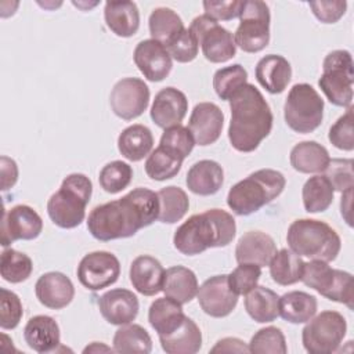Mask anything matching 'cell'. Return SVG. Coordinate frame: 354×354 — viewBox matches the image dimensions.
<instances>
[{
	"label": "cell",
	"mask_w": 354,
	"mask_h": 354,
	"mask_svg": "<svg viewBox=\"0 0 354 354\" xmlns=\"http://www.w3.org/2000/svg\"><path fill=\"white\" fill-rule=\"evenodd\" d=\"M185 183L188 189L196 195H214L224 183L223 167L210 159L199 160L188 170Z\"/></svg>",
	"instance_id": "obj_26"
},
{
	"label": "cell",
	"mask_w": 354,
	"mask_h": 354,
	"mask_svg": "<svg viewBox=\"0 0 354 354\" xmlns=\"http://www.w3.org/2000/svg\"><path fill=\"white\" fill-rule=\"evenodd\" d=\"M152 350L149 333L137 324L120 325L113 335V351L123 354H148Z\"/></svg>",
	"instance_id": "obj_38"
},
{
	"label": "cell",
	"mask_w": 354,
	"mask_h": 354,
	"mask_svg": "<svg viewBox=\"0 0 354 354\" xmlns=\"http://www.w3.org/2000/svg\"><path fill=\"white\" fill-rule=\"evenodd\" d=\"M317 297L301 292L292 290L279 297V315L290 324H304L317 313Z\"/></svg>",
	"instance_id": "obj_32"
},
{
	"label": "cell",
	"mask_w": 354,
	"mask_h": 354,
	"mask_svg": "<svg viewBox=\"0 0 354 354\" xmlns=\"http://www.w3.org/2000/svg\"><path fill=\"white\" fill-rule=\"evenodd\" d=\"M134 64L140 72L151 82H160L169 76L173 62L167 48L153 40L147 39L140 41L134 48Z\"/></svg>",
	"instance_id": "obj_17"
},
{
	"label": "cell",
	"mask_w": 354,
	"mask_h": 354,
	"mask_svg": "<svg viewBox=\"0 0 354 354\" xmlns=\"http://www.w3.org/2000/svg\"><path fill=\"white\" fill-rule=\"evenodd\" d=\"M324 173L335 191L344 192L354 187L353 159H332Z\"/></svg>",
	"instance_id": "obj_48"
},
{
	"label": "cell",
	"mask_w": 354,
	"mask_h": 354,
	"mask_svg": "<svg viewBox=\"0 0 354 354\" xmlns=\"http://www.w3.org/2000/svg\"><path fill=\"white\" fill-rule=\"evenodd\" d=\"M188 29L196 37L207 61L221 64L235 57L236 44L232 33L206 14L194 18Z\"/></svg>",
	"instance_id": "obj_12"
},
{
	"label": "cell",
	"mask_w": 354,
	"mask_h": 354,
	"mask_svg": "<svg viewBox=\"0 0 354 354\" xmlns=\"http://www.w3.org/2000/svg\"><path fill=\"white\" fill-rule=\"evenodd\" d=\"M109 104L118 118L133 120L148 108L149 88L140 77L120 79L111 91Z\"/></svg>",
	"instance_id": "obj_13"
},
{
	"label": "cell",
	"mask_w": 354,
	"mask_h": 354,
	"mask_svg": "<svg viewBox=\"0 0 354 354\" xmlns=\"http://www.w3.org/2000/svg\"><path fill=\"white\" fill-rule=\"evenodd\" d=\"M198 288V279L192 270L184 266H174L165 271L162 292L180 304L189 303L196 296Z\"/></svg>",
	"instance_id": "obj_28"
},
{
	"label": "cell",
	"mask_w": 354,
	"mask_h": 354,
	"mask_svg": "<svg viewBox=\"0 0 354 354\" xmlns=\"http://www.w3.org/2000/svg\"><path fill=\"white\" fill-rule=\"evenodd\" d=\"M159 216L158 194L138 187L124 196L95 206L87 218L88 232L98 241L108 242L130 238Z\"/></svg>",
	"instance_id": "obj_1"
},
{
	"label": "cell",
	"mask_w": 354,
	"mask_h": 354,
	"mask_svg": "<svg viewBox=\"0 0 354 354\" xmlns=\"http://www.w3.org/2000/svg\"><path fill=\"white\" fill-rule=\"evenodd\" d=\"M236 232L234 217L223 209H209L191 216L174 232V248L187 256H195L209 248H224Z\"/></svg>",
	"instance_id": "obj_3"
},
{
	"label": "cell",
	"mask_w": 354,
	"mask_h": 354,
	"mask_svg": "<svg viewBox=\"0 0 354 354\" xmlns=\"http://www.w3.org/2000/svg\"><path fill=\"white\" fill-rule=\"evenodd\" d=\"M188 111V100L176 87H165L156 93L151 106V119L158 127L169 129L183 122Z\"/></svg>",
	"instance_id": "obj_20"
},
{
	"label": "cell",
	"mask_w": 354,
	"mask_h": 354,
	"mask_svg": "<svg viewBox=\"0 0 354 354\" xmlns=\"http://www.w3.org/2000/svg\"><path fill=\"white\" fill-rule=\"evenodd\" d=\"M261 277V267L250 263H239V266L228 274V285L238 295H248L257 286Z\"/></svg>",
	"instance_id": "obj_46"
},
{
	"label": "cell",
	"mask_w": 354,
	"mask_h": 354,
	"mask_svg": "<svg viewBox=\"0 0 354 354\" xmlns=\"http://www.w3.org/2000/svg\"><path fill=\"white\" fill-rule=\"evenodd\" d=\"M195 140L188 127L181 124L165 129L159 147L178 160H184L194 149Z\"/></svg>",
	"instance_id": "obj_42"
},
{
	"label": "cell",
	"mask_w": 354,
	"mask_h": 354,
	"mask_svg": "<svg viewBox=\"0 0 354 354\" xmlns=\"http://www.w3.org/2000/svg\"><path fill=\"white\" fill-rule=\"evenodd\" d=\"M153 147L152 131L144 124L126 127L118 137L119 152L131 162L144 159Z\"/></svg>",
	"instance_id": "obj_33"
},
{
	"label": "cell",
	"mask_w": 354,
	"mask_h": 354,
	"mask_svg": "<svg viewBox=\"0 0 354 354\" xmlns=\"http://www.w3.org/2000/svg\"><path fill=\"white\" fill-rule=\"evenodd\" d=\"M98 308L106 322L120 326L136 319L140 303L131 290L116 288L105 292L98 299Z\"/></svg>",
	"instance_id": "obj_19"
},
{
	"label": "cell",
	"mask_w": 354,
	"mask_h": 354,
	"mask_svg": "<svg viewBox=\"0 0 354 354\" xmlns=\"http://www.w3.org/2000/svg\"><path fill=\"white\" fill-rule=\"evenodd\" d=\"M286 241L297 256L326 263L333 261L342 248L337 232L329 224L314 218L295 220L288 228Z\"/></svg>",
	"instance_id": "obj_5"
},
{
	"label": "cell",
	"mask_w": 354,
	"mask_h": 354,
	"mask_svg": "<svg viewBox=\"0 0 354 354\" xmlns=\"http://www.w3.org/2000/svg\"><path fill=\"white\" fill-rule=\"evenodd\" d=\"M353 57L347 50L330 51L322 64L318 84L330 104L348 108L353 102Z\"/></svg>",
	"instance_id": "obj_8"
},
{
	"label": "cell",
	"mask_w": 354,
	"mask_h": 354,
	"mask_svg": "<svg viewBox=\"0 0 354 354\" xmlns=\"http://www.w3.org/2000/svg\"><path fill=\"white\" fill-rule=\"evenodd\" d=\"M120 275V263L118 257L105 250H97L86 254L77 266V278L80 283L90 290H101L111 286Z\"/></svg>",
	"instance_id": "obj_14"
},
{
	"label": "cell",
	"mask_w": 354,
	"mask_h": 354,
	"mask_svg": "<svg viewBox=\"0 0 354 354\" xmlns=\"http://www.w3.org/2000/svg\"><path fill=\"white\" fill-rule=\"evenodd\" d=\"M212 353H250L249 346L245 344L238 337H224L220 339L214 347L210 348Z\"/></svg>",
	"instance_id": "obj_54"
},
{
	"label": "cell",
	"mask_w": 354,
	"mask_h": 354,
	"mask_svg": "<svg viewBox=\"0 0 354 354\" xmlns=\"http://www.w3.org/2000/svg\"><path fill=\"white\" fill-rule=\"evenodd\" d=\"M17 180H18V166L15 160L7 156H1V189L3 191L10 189L11 187H14Z\"/></svg>",
	"instance_id": "obj_53"
},
{
	"label": "cell",
	"mask_w": 354,
	"mask_h": 354,
	"mask_svg": "<svg viewBox=\"0 0 354 354\" xmlns=\"http://www.w3.org/2000/svg\"><path fill=\"white\" fill-rule=\"evenodd\" d=\"M93 194L91 180L82 173H72L62 180L57 192L47 202L51 221L61 228H75L86 217V206Z\"/></svg>",
	"instance_id": "obj_6"
},
{
	"label": "cell",
	"mask_w": 354,
	"mask_h": 354,
	"mask_svg": "<svg viewBox=\"0 0 354 354\" xmlns=\"http://www.w3.org/2000/svg\"><path fill=\"white\" fill-rule=\"evenodd\" d=\"M133 178V169L129 163L122 160H112L106 163L100 171V185L109 194H118L129 187Z\"/></svg>",
	"instance_id": "obj_44"
},
{
	"label": "cell",
	"mask_w": 354,
	"mask_h": 354,
	"mask_svg": "<svg viewBox=\"0 0 354 354\" xmlns=\"http://www.w3.org/2000/svg\"><path fill=\"white\" fill-rule=\"evenodd\" d=\"M286 185L285 176L274 169H260L228 191L227 205L238 216H249L278 198Z\"/></svg>",
	"instance_id": "obj_4"
},
{
	"label": "cell",
	"mask_w": 354,
	"mask_h": 354,
	"mask_svg": "<svg viewBox=\"0 0 354 354\" xmlns=\"http://www.w3.org/2000/svg\"><path fill=\"white\" fill-rule=\"evenodd\" d=\"M35 293L44 307L59 310L73 300L75 288L65 274L51 271L39 277L35 285Z\"/></svg>",
	"instance_id": "obj_21"
},
{
	"label": "cell",
	"mask_w": 354,
	"mask_h": 354,
	"mask_svg": "<svg viewBox=\"0 0 354 354\" xmlns=\"http://www.w3.org/2000/svg\"><path fill=\"white\" fill-rule=\"evenodd\" d=\"M43 230V220L28 205H17L6 210L1 217V246L7 248L15 241H30L40 235Z\"/></svg>",
	"instance_id": "obj_15"
},
{
	"label": "cell",
	"mask_w": 354,
	"mask_h": 354,
	"mask_svg": "<svg viewBox=\"0 0 354 354\" xmlns=\"http://www.w3.org/2000/svg\"><path fill=\"white\" fill-rule=\"evenodd\" d=\"M185 317L181 304L167 296L152 301L148 311V321L158 336L174 332L184 322Z\"/></svg>",
	"instance_id": "obj_30"
},
{
	"label": "cell",
	"mask_w": 354,
	"mask_h": 354,
	"mask_svg": "<svg viewBox=\"0 0 354 354\" xmlns=\"http://www.w3.org/2000/svg\"><path fill=\"white\" fill-rule=\"evenodd\" d=\"M223 124L224 113L216 104L199 102L191 112L188 129L195 140V144L206 147L214 144L220 138Z\"/></svg>",
	"instance_id": "obj_18"
},
{
	"label": "cell",
	"mask_w": 354,
	"mask_h": 354,
	"mask_svg": "<svg viewBox=\"0 0 354 354\" xmlns=\"http://www.w3.org/2000/svg\"><path fill=\"white\" fill-rule=\"evenodd\" d=\"M166 48L173 59L185 64L196 58L199 44L194 33L185 28Z\"/></svg>",
	"instance_id": "obj_50"
},
{
	"label": "cell",
	"mask_w": 354,
	"mask_h": 354,
	"mask_svg": "<svg viewBox=\"0 0 354 354\" xmlns=\"http://www.w3.org/2000/svg\"><path fill=\"white\" fill-rule=\"evenodd\" d=\"M156 194L159 199V221L173 224L185 216L189 207V199L184 189L176 185H169Z\"/></svg>",
	"instance_id": "obj_39"
},
{
	"label": "cell",
	"mask_w": 354,
	"mask_h": 354,
	"mask_svg": "<svg viewBox=\"0 0 354 354\" xmlns=\"http://www.w3.org/2000/svg\"><path fill=\"white\" fill-rule=\"evenodd\" d=\"M245 310L256 322H272L279 315V296L266 286H256L245 297Z\"/></svg>",
	"instance_id": "obj_34"
},
{
	"label": "cell",
	"mask_w": 354,
	"mask_h": 354,
	"mask_svg": "<svg viewBox=\"0 0 354 354\" xmlns=\"http://www.w3.org/2000/svg\"><path fill=\"white\" fill-rule=\"evenodd\" d=\"M335 189L325 174L310 177L301 189V198L306 212L319 213L325 212L333 202Z\"/></svg>",
	"instance_id": "obj_37"
},
{
	"label": "cell",
	"mask_w": 354,
	"mask_h": 354,
	"mask_svg": "<svg viewBox=\"0 0 354 354\" xmlns=\"http://www.w3.org/2000/svg\"><path fill=\"white\" fill-rule=\"evenodd\" d=\"M160 346L167 354H195L202 347V333L198 325L188 317L171 333L159 336Z\"/></svg>",
	"instance_id": "obj_31"
},
{
	"label": "cell",
	"mask_w": 354,
	"mask_h": 354,
	"mask_svg": "<svg viewBox=\"0 0 354 354\" xmlns=\"http://www.w3.org/2000/svg\"><path fill=\"white\" fill-rule=\"evenodd\" d=\"M26 344L37 353H51L61 344L59 326L53 317L35 315L24 328Z\"/></svg>",
	"instance_id": "obj_24"
},
{
	"label": "cell",
	"mask_w": 354,
	"mask_h": 354,
	"mask_svg": "<svg viewBox=\"0 0 354 354\" xmlns=\"http://www.w3.org/2000/svg\"><path fill=\"white\" fill-rule=\"evenodd\" d=\"M286 124L296 133L307 134L319 127L324 118V100L307 83L295 84L283 105Z\"/></svg>",
	"instance_id": "obj_7"
},
{
	"label": "cell",
	"mask_w": 354,
	"mask_h": 354,
	"mask_svg": "<svg viewBox=\"0 0 354 354\" xmlns=\"http://www.w3.org/2000/svg\"><path fill=\"white\" fill-rule=\"evenodd\" d=\"M0 293V326L3 329H14L24 315L22 303L14 292L6 288H1Z\"/></svg>",
	"instance_id": "obj_49"
},
{
	"label": "cell",
	"mask_w": 354,
	"mask_h": 354,
	"mask_svg": "<svg viewBox=\"0 0 354 354\" xmlns=\"http://www.w3.org/2000/svg\"><path fill=\"white\" fill-rule=\"evenodd\" d=\"M183 162L158 147L145 160V173L155 181H165L177 176Z\"/></svg>",
	"instance_id": "obj_43"
},
{
	"label": "cell",
	"mask_w": 354,
	"mask_h": 354,
	"mask_svg": "<svg viewBox=\"0 0 354 354\" xmlns=\"http://www.w3.org/2000/svg\"><path fill=\"white\" fill-rule=\"evenodd\" d=\"M268 266L272 281L278 285L288 286L301 279L304 261L290 249H281L275 252Z\"/></svg>",
	"instance_id": "obj_36"
},
{
	"label": "cell",
	"mask_w": 354,
	"mask_h": 354,
	"mask_svg": "<svg viewBox=\"0 0 354 354\" xmlns=\"http://www.w3.org/2000/svg\"><path fill=\"white\" fill-rule=\"evenodd\" d=\"M163 275L160 261L148 254L136 257L130 266V282L144 296H153L162 290Z\"/></svg>",
	"instance_id": "obj_23"
},
{
	"label": "cell",
	"mask_w": 354,
	"mask_h": 354,
	"mask_svg": "<svg viewBox=\"0 0 354 354\" xmlns=\"http://www.w3.org/2000/svg\"><path fill=\"white\" fill-rule=\"evenodd\" d=\"M277 252L274 239L263 231H248L236 243L235 259L239 263H250L259 267L270 264Z\"/></svg>",
	"instance_id": "obj_22"
},
{
	"label": "cell",
	"mask_w": 354,
	"mask_h": 354,
	"mask_svg": "<svg viewBox=\"0 0 354 354\" xmlns=\"http://www.w3.org/2000/svg\"><path fill=\"white\" fill-rule=\"evenodd\" d=\"M315 18L324 24L337 22L346 12L347 3L343 0L335 1H310L308 3Z\"/></svg>",
	"instance_id": "obj_51"
},
{
	"label": "cell",
	"mask_w": 354,
	"mask_h": 354,
	"mask_svg": "<svg viewBox=\"0 0 354 354\" xmlns=\"http://www.w3.org/2000/svg\"><path fill=\"white\" fill-rule=\"evenodd\" d=\"M104 17L106 26L119 37H130L140 28V11L134 1H106Z\"/></svg>",
	"instance_id": "obj_27"
},
{
	"label": "cell",
	"mask_w": 354,
	"mask_h": 354,
	"mask_svg": "<svg viewBox=\"0 0 354 354\" xmlns=\"http://www.w3.org/2000/svg\"><path fill=\"white\" fill-rule=\"evenodd\" d=\"M254 73L257 82L268 93L279 94L288 87L292 79V66L285 57L268 54L257 62Z\"/></svg>",
	"instance_id": "obj_25"
},
{
	"label": "cell",
	"mask_w": 354,
	"mask_h": 354,
	"mask_svg": "<svg viewBox=\"0 0 354 354\" xmlns=\"http://www.w3.org/2000/svg\"><path fill=\"white\" fill-rule=\"evenodd\" d=\"M249 351L256 354H286V340L277 326L259 329L250 339Z\"/></svg>",
	"instance_id": "obj_45"
},
{
	"label": "cell",
	"mask_w": 354,
	"mask_h": 354,
	"mask_svg": "<svg viewBox=\"0 0 354 354\" xmlns=\"http://www.w3.org/2000/svg\"><path fill=\"white\" fill-rule=\"evenodd\" d=\"M290 165L300 173H324L330 158L328 149L317 141H301L296 144L289 156Z\"/></svg>",
	"instance_id": "obj_29"
},
{
	"label": "cell",
	"mask_w": 354,
	"mask_h": 354,
	"mask_svg": "<svg viewBox=\"0 0 354 354\" xmlns=\"http://www.w3.org/2000/svg\"><path fill=\"white\" fill-rule=\"evenodd\" d=\"M300 281L321 296L353 310V275L350 272L332 268L322 260H311L304 263Z\"/></svg>",
	"instance_id": "obj_9"
},
{
	"label": "cell",
	"mask_w": 354,
	"mask_h": 354,
	"mask_svg": "<svg viewBox=\"0 0 354 354\" xmlns=\"http://www.w3.org/2000/svg\"><path fill=\"white\" fill-rule=\"evenodd\" d=\"M243 1H224V0H209L203 1L205 14L214 21H230L239 17Z\"/></svg>",
	"instance_id": "obj_52"
},
{
	"label": "cell",
	"mask_w": 354,
	"mask_h": 354,
	"mask_svg": "<svg viewBox=\"0 0 354 354\" xmlns=\"http://www.w3.org/2000/svg\"><path fill=\"white\" fill-rule=\"evenodd\" d=\"M246 83L248 72L239 64L224 66L216 71L213 76V88L216 94L224 101H230V98L236 91H239Z\"/></svg>",
	"instance_id": "obj_41"
},
{
	"label": "cell",
	"mask_w": 354,
	"mask_h": 354,
	"mask_svg": "<svg viewBox=\"0 0 354 354\" xmlns=\"http://www.w3.org/2000/svg\"><path fill=\"white\" fill-rule=\"evenodd\" d=\"M351 198H353V188L342 192V201H340V210L342 216L347 221L348 225H351V217H350V210H351Z\"/></svg>",
	"instance_id": "obj_55"
},
{
	"label": "cell",
	"mask_w": 354,
	"mask_h": 354,
	"mask_svg": "<svg viewBox=\"0 0 354 354\" xmlns=\"http://www.w3.org/2000/svg\"><path fill=\"white\" fill-rule=\"evenodd\" d=\"M201 308L210 317L223 318L232 313L238 304V295L228 285V275H214L198 288Z\"/></svg>",
	"instance_id": "obj_16"
},
{
	"label": "cell",
	"mask_w": 354,
	"mask_h": 354,
	"mask_svg": "<svg viewBox=\"0 0 354 354\" xmlns=\"http://www.w3.org/2000/svg\"><path fill=\"white\" fill-rule=\"evenodd\" d=\"M329 141L333 147L342 151H353L354 149V129H353V106H348L347 112L340 116L335 124L330 126Z\"/></svg>",
	"instance_id": "obj_47"
},
{
	"label": "cell",
	"mask_w": 354,
	"mask_h": 354,
	"mask_svg": "<svg viewBox=\"0 0 354 354\" xmlns=\"http://www.w3.org/2000/svg\"><path fill=\"white\" fill-rule=\"evenodd\" d=\"M101 353V351H105V353H109V351H113V348L105 346L104 343H98V342H93L90 346H87L83 353Z\"/></svg>",
	"instance_id": "obj_56"
},
{
	"label": "cell",
	"mask_w": 354,
	"mask_h": 354,
	"mask_svg": "<svg viewBox=\"0 0 354 354\" xmlns=\"http://www.w3.org/2000/svg\"><path fill=\"white\" fill-rule=\"evenodd\" d=\"M149 33L153 40L167 47L185 28L180 15L167 7H158L149 15Z\"/></svg>",
	"instance_id": "obj_35"
},
{
	"label": "cell",
	"mask_w": 354,
	"mask_h": 354,
	"mask_svg": "<svg viewBox=\"0 0 354 354\" xmlns=\"http://www.w3.org/2000/svg\"><path fill=\"white\" fill-rule=\"evenodd\" d=\"M33 270L30 257L15 249H4L0 257V274L4 281L19 283L26 281Z\"/></svg>",
	"instance_id": "obj_40"
},
{
	"label": "cell",
	"mask_w": 354,
	"mask_h": 354,
	"mask_svg": "<svg viewBox=\"0 0 354 354\" xmlns=\"http://www.w3.org/2000/svg\"><path fill=\"white\" fill-rule=\"evenodd\" d=\"M347 330L344 317L337 311H322L307 321L301 330V342L310 354H332L337 351Z\"/></svg>",
	"instance_id": "obj_10"
},
{
	"label": "cell",
	"mask_w": 354,
	"mask_h": 354,
	"mask_svg": "<svg viewBox=\"0 0 354 354\" xmlns=\"http://www.w3.org/2000/svg\"><path fill=\"white\" fill-rule=\"evenodd\" d=\"M270 8L264 1L246 0L235 30V44L245 53H259L270 43Z\"/></svg>",
	"instance_id": "obj_11"
},
{
	"label": "cell",
	"mask_w": 354,
	"mask_h": 354,
	"mask_svg": "<svg viewBox=\"0 0 354 354\" xmlns=\"http://www.w3.org/2000/svg\"><path fill=\"white\" fill-rule=\"evenodd\" d=\"M228 140L234 149L252 152L271 133L272 112L260 90L246 83L230 98Z\"/></svg>",
	"instance_id": "obj_2"
}]
</instances>
